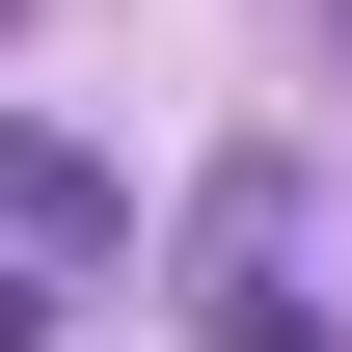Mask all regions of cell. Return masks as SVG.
<instances>
[{
  "instance_id": "1",
  "label": "cell",
  "mask_w": 352,
  "mask_h": 352,
  "mask_svg": "<svg viewBox=\"0 0 352 352\" xmlns=\"http://www.w3.org/2000/svg\"><path fill=\"white\" fill-rule=\"evenodd\" d=\"M0 244H109V163H82V135H28V109H0Z\"/></svg>"
}]
</instances>
